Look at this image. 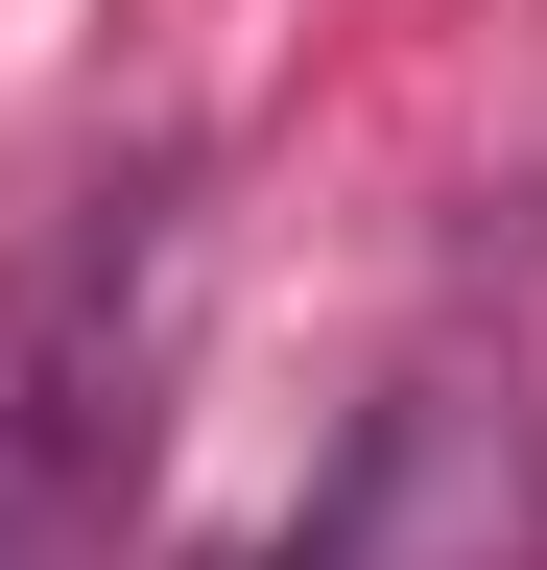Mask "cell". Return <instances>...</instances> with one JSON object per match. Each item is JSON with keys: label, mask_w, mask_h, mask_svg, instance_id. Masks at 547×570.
Listing matches in <instances>:
<instances>
[{"label": "cell", "mask_w": 547, "mask_h": 570, "mask_svg": "<svg viewBox=\"0 0 547 570\" xmlns=\"http://www.w3.org/2000/svg\"><path fill=\"white\" fill-rule=\"evenodd\" d=\"M144 262H167V167H96L0 262V547H48L119 475V356H144Z\"/></svg>", "instance_id": "obj_1"}]
</instances>
